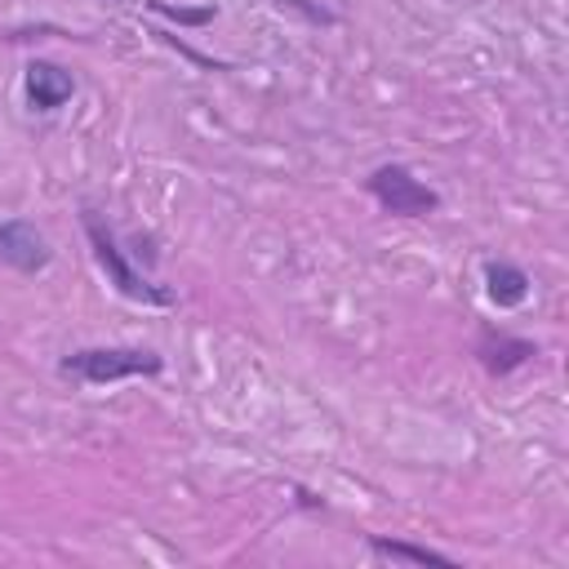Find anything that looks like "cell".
I'll return each instance as SVG.
<instances>
[{"label": "cell", "instance_id": "6da1fadb", "mask_svg": "<svg viewBox=\"0 0 569 569\" xmlns=\"http://www.w3.org/2000/svg\"><path fill=\"white\" fill-rule=\"evenodd\" d=\"M84 236H89L93 258L102 262L107 280H111L129 302H142V307H173V293H169V289H160V284L147 280L138 267H129L124 249L116 244V236H111V227H107V218H102L98 209H84Z\"/></svg>", "mask_w": 569, "mask_h": 569}, {"label": "cell", "instance_id": "7a4b0ae2", "mask_svg": "<svg viewBox=\"0 0 569 569\" xmlns=\"http://www.w3.org/2000/svg\"><path fill=\"white\" fill-rule=\"evenodd\" d=\"M160 369H164V360L156 351H142V347H84V351H71L58 360L62 378H76L89 387L120 382V378H151Z\"/></svg>", "mask_w": 569, "mask_h": 569}, {"label": "cell", "instance_id": "3957f363", "mask_svg": "<svg viewBox=\"0 0 569 569\" xmlns=\"http://www.w3.org/2000/svg\"><path fill=\"white\" fill-rule=\"evenodd\" d=\"M365 187H369V196H373L387 213H396V218H427V213L440 209V196H436L422 178H413L405 164H378Z\"/></svg>", "mask_w": 569, "mask_h": 569}, {"label": "cell", "instance_id": "277c9868", "mask_svg": "<svg viewBox=\"0 0 569 569\" xmlns=\"http://www.w3.org/2000/svg\"><path fill=\"white\" fill-rule=\"evenodd\" d=\"M0 262H9L22 276H36L53 262V249L44 240V231L27 218H4L0 222Z\"/></svg>", "mask_w": 569, "mask_h": 569}, {"label": "cell", "instance_id": "5b68a950", "mask_svg": "<svg viewBox=\"0 0 569 569\" xmlns=\"http://www.w3.org/2000/svg\"><path fill=\"white\" fill-rule=\"evenodd\" d=\"M27 102H31V111H58L71 93H76V80H71V71H62L58 62H44V58H36L31 67H27Z\"/></svg>", "mask_w": 569, "mask_h": 569}, {"label": "cell", "instance_id": "8992f818", "mask_svg": "<svg viewBox=\"0 0 569 569\" xmlns=\"http://www.w3.org/2000/svg\"><path fill=\"white\" fill-rule=\"evenodd\" d=\"M476 356H480V365L493 378H507L511 369H520L525 360H533L538 347L529 338H516V333H502V329H485L480 342H476Z\"/></svg>", "mask_w": 569, "mask_h": 569}, {"label": "cell", "instance_id": "52a82bcc", "mask_svg": "<svg viewBox=\"0 0 569 569\" xmlns=\"http://www.w3.org/2000/svg\"><path fill=\"white\" fill-rule=\"evenodd\" d=\"M485 293L493 307H520L529 298V276L516 262H489L485 267Z\"/></svg>", "mask_w": 569, "mask_h": 569}, {"label": "cell", "instance_id": "ba28073f", "mask_svg": "<svg viewBox=\"0 0 569 569\" xmlns=\"http://www.w3.org/2000/svg\"><path fill=\"white\" fill-rule=\"evenodd\" d=\"M369 551H373V556H382V560H405V565H440V569H453V556L431 551V547H418V542L382 538V533H373V538H369Z\"/></svg>", "mask_w": 569, "mask_h": 569}, {"label": "cell", "instance_id": "9c48e42d", "mask_svg": "<svg viewBox=\"0 0 569 569\" xmlns=\"http://www.w3.org/2000/svg\"><path fill=\"white\" fill-rule=\"evenodd\" d=\"M147 9L160 13V18H169V22H187V27L213 22V4H204V9H178V4H164V0H147Z\"/></svg>", "mask_w": 569, "mask_h": 569}, {"label": "cell", "instance_id": "30bf717a", "mask_svg": "<svg viewBox=\"0 0 569 569\" xmlns=\"http://www.w3.org/2000/svg\"><path fill=\"white\" fill-rule=\"evenodd\" d=\"M276 4H280V9H284V4H289V9H302L311 22H333V13H329V9H316V4H307V0H276Z\"/></svg>", "mask_w": 569, "mask_h": 569}]
</instances>
